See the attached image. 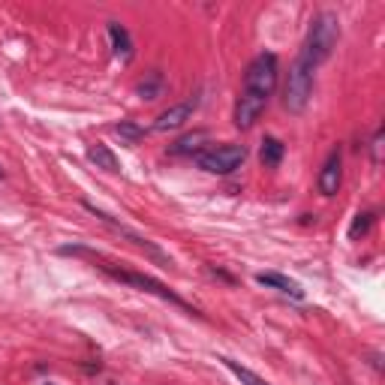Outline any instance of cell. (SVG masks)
<instances>
[{
    "mask_svg": "<svg viewBox=\"0 0 385 385\" xmlns=\"http://www.w3.org/2000/svg\"><path fill=\"white\" fill-rule=\"evenodd\" d=\"M205 142H208V133H205V130L187 133V135H181V139H178V142L169 148V154H172V157H196Z\"/></svg>",
    "mask_w": 385,
    "mask_h": 385,
    "instance_id": "11",
    "label": "cell"
},
{
    "mask_svg": "<svg viewBox=\"0 0 385 385\" xmlns=\"http://www.w3.org/2000/svg\"><path fill=\"white\" fill-rule=\"evenodd\" d=\"M340 181H343V150L332 148L322 163V169H319V178H316V187H319L325 199H332V196H337Z\"/></svg>",
    "mask_w": 385,
    "mask_h": 385,
    "instance_id": "8",
    "label": "cell"
},
{
    "mask_svg": "<svg viewBox=\"0 0 385 385\" xmlns=\"http://www.w3.org/2000/svg\"><path fill=\"white\" fill-rule=\"evenodd\" d=\"M196 108H199V96H190V100H181V103H175L169 106L166 112H160L154 118V123H150V130L154 133H172V130H181L184 123L196 115Z\"/></svg>",
    "mask_w": 385,
    "mask_h": 385,
    "instance_id": "7",
    "label": "cell"
},
{
    "mask_svg": "<svg viewBox=\"0 0 385 385\" xmlns=\"http://www.w3.org/2000/svg\"><path fill=\"white\" fill-rule=\"evenodd\" d=\"M370 226H374V214H370V211H361V214H355L352 226H349V238H352V241L364 238L367 232H370Z\"/></svg>",
    "mask_w": 385,
    "mask_h": 385,
    "instance_id": "17",
    "label": "cell"
},
{
    "mask_svg": "<svg viewBox=\"0 0 385 385\" xmlns=\"http://www.w3.org/2000/svg\"><path fill=\"white\" fill-rule=\"evenodd\" d=\"M247 160V148L244 145H211V148H202L196 154V166L211 172V175H232L235 169L244 166Z\"/></svg>",
    "mask_w": 385,
    "mask_h": 385,
    "instance_id": "6",
    "label": "cell"
},
{
    "mask_svg": "<svg viewBox=\"0 0 385 385\" xmlns=\"http://www.w3.org/2000/svg\"><path fill=\"white\" fill-rule=\"evenodd\" d=\"M0 178H4V166H0Z\"/></svg>",
    "mask_w": 385,
    "mask_h": 385,
    "instance_id": "18",
    "label": "cell"
},
{
    "mask_svg": "<svg viewBox=\"0 0 385 385\" xmlns=\"http://www.w3.org/2000/svg\"><path fill=\"white\" fill-rule=\"evenodd\" d=\"M81 205H85V211H91L96 220H100V223H106L108 229H115L118 235H123V238H127L133 247H139V250H145V253H148L150 259H154V262H160L163 268H172V265H175V262H172V256H169L166 250H163V247H157L150 238H145L142 232H135V229H130V226H123L120 220H115L112 214H106L103 208H96L93 202H81Z\"/></svg>",
    "mask_w": 385,
    "mask_h": 385,
    "instance_id": "5",
    "label": "cell"
},
{
    "mask_svg": "<svg viewBox=\"0 0 385 385\" xmlns=\"http://www.w3.org/2000/svg\"><path fill=\"white\" fill-rule=\"evenodd\" d=\"M115 133L120 135L123 142H130V145H135L139 139H145V127H139V123H133V120H120V123H115Z\"/></svg>",
    "mask_w": 385,
    "mask_h": 385,
    "instance_id": "16",
    "label": "cell"
},
{
    "mask_svg": "<svg viewBox=\"0 0 385 385\" xmlns=\"http://www.w3.org/2000/svg\"><path fill=\"white\" fill-rule=\"evenodd\" d=\"M256 280L262 286H268V289H277V292L295 298V301H304V289H301V283L292 280V277H286V274H280V271H259Z\"/></svg>",
    "mask_w": 385,
    "mask_h": 385,
    "instance_id": "9",
    "label": "cell"
},
{
    "mask_svg": "<svg viewBox=\"0 0 385 385\" xmlns=\"http://www.w3.org/2000/svg\"><path fill=\"white\" fill-rule=\"evenodd\" d=\"M135 93H139L142 100L154 103V100H160V96L166 93V78H163V73H160V70H150V73L139 81V88H135Z\"/></svg>",
    "mask_w": 385,
    "mask_h": 385,
    "instance_id": "13",
    "label": "cell"
},
{
    "mask_svg": "<svg viewBox=\"0 0 385 385\" xmlns=\"http://www.w3.org/2000/svg\"><path fill=\"white\" fill-rule=\"evenodd\" d=\"M61 253L63 256H81V259H91V262L100 268L103 274H108L112 280H118V283H123V286H133V289H139V292H148V295H157V298H163V301H169V304H175V307H181L184 313H190V316H202L196 307L190 304V301H184L178 292H172V289L166 286V283H160L157 277H148V274H139V271H130V268H120V265H115L112 259H106L103 253H96V250H91V247H81V244H66V247H61Z\"/></svg>",
    "mask_w": 385,
    "mask_h": 385,
    "instance_id": "2",
    "label": "cell"
},
{
    "mask_svg": "<svg viewBox=\"0 0 385 385\" xmlns=\"http://www.w3.org/2000/svg\"><path fill=\"white\" fill-rule=\"evenodd\" d=\"M277 81H280L277 54L259 51L244 70V85H241L238 103H235V115H232L238 130H250L253 123L262 118L268 100L274 96V91H277Z\"/></svg>",
    "mask_w": 385,
    "mask_h": 385,
    "instance_id": "1",
    "label": "cell"
},
{
    "mask_svg": "<svg viewBox=\"0 0 385 385\" xmlns=\"http://www.w3.org/2000/svg\"><path fill=\"white\" fill-rule=\"evenodd\" d=\"M313 78L316 73L310 66H304L298 58L295 63L289 66V76H286V85H283V108L292 115H301L304 108L310 106V96H313Z\"/></svg>",
    "mask_w": 385,
    "mask_h": 385,
    "instance_id": "4",
    "label": "cell"
},
{
    "mask_svg": "<svg viewBox=\"0 0 385 385\" xmlns=\"http://www.w3.org/2000/svg\"><path fill=\"white\" fill-rule=\"evenodd\" d=\"M337 39H340V19H337V12H332V9L316 12L313 21H310V31H307L304 46H301L298 61L304 63V66H310V70L316 73L334 54Z\"/></svg>",
    "mask_w": 385,
    "mask_h": 385,
    "instance_id": "3",
    "label": "cell"
},
{
    "mask_svg": "<svg viewBox=\"0 0 385 385\" xmlns=\"http://www.w3.org/2000/svg\"><path fill=\"white\" fill-rule=\"evenodd\" d=\"M259 157H262V166L277 169L283 163V157H286V145L277 139V135H265L262 148H259Z\"/></svg>",
    "mask_w": 385,
    "mask_h": 385,
    "instance_id": "14",
    "label": "cell"
},
{
    "mask_svg": "<svg viewBox=\"0 0 385 385\" xmlns=\"http://www.w3.org/2000/svg\"><path fill=\"white\" fill-rule=\"evenodd\" d=\"M220 361H223L226 370H232V374L238 376L241 385H271V382H265L262 376H256L250 367H244V364H238V361H232V359H220Z\"/></svg>",
    "mask_w": 385,
    "mask_h": 385,
    "instance_id": "15",
    "label": "cell"
},
{
    "mask_svg": "<svg viewBox=\"0 0 385 385\" xmlns=\"http://www.w3.org/2000/svg\"><path fill=\"white\" fill-rule=\"evenodd\" d=\"M88 160L93 163L96 169H103V172H120V160L115 157V150L108 148V145H91L88 148Z\"/></svg>",
    "mask_w": 385,
    "mask_h": 385,
    "instance_id": "12",
    "label": "cell"
},
{
    "mask_svg": "<svg viewBox=\"0 0 385 385\" xmlns=\"http://www.w3.org/2000/svg\"><path fill=\"white\" fill-rule=\"evenodd\" d=\"M106 31H108V43H112L115 58H118V61H123V63H130V61H133V54H135L130 31H127V27H123L120 21H108Z\"/></svg>",
    "mask_w": 385,
    "mask_h": 385,
    "instance_id": "10",
    "label": "cell"
}]
</instances>
